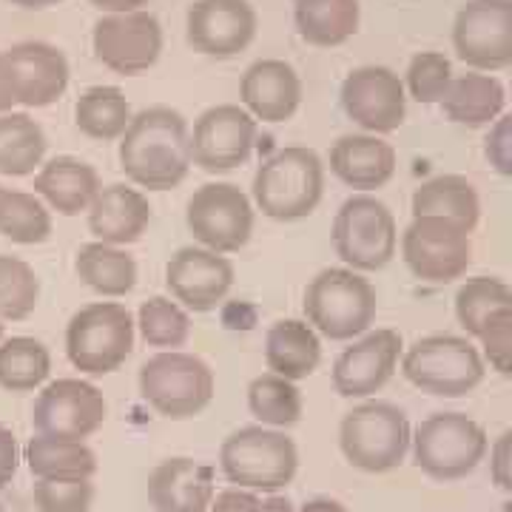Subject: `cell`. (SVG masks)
Returning <instances> with one entry per match:
<instances>
[{"mask_svg": "<svg viewBox=\"0 0 512 512\" xmlns=\"http://www.w3.org/2000/svg\"><path fill=\"white\" fill-rule=\"evenodd\" d=\"M3 57L12 72L18 106H26V109L52 106L69 89V74H72L69 60L52 43L23 40L12 49H6Z\"/></svg>", "mask_w": 512, "mask_h": 512, "instance_id": "cell-21", "label": "cell"}, {"mask_svg": "<svg viewBox=\"0 0 512 512\" xmlns=\"http://www.w3.org/2000/svg\"><path fill=\"white\" fill-rule=\"evenodd\" d=\"M52 373V353L32 336L0 342V387L9 393H32Z\"/></svg>", "mask_w": 512, "mask_h": 512, "instance_id": "cell-35", "label": "cell"}, {"mask_svg": "<svg viewBox=\"0 0 512 512\" xmlns=\"http://www.w3.org/2000/svg\"><path fill=\"white\" fill-rule=\"evenodd\" d=\"M220 467L239 490L279 493L299 470V450L276 427H242L222 441Z\"/></svg>", "mask_w": 512, "mask_h": 512, "instance_id": "cell-5", "label": "cell"}, {"mask_svg": "<svg viewBox=\"0 0 512 512\" xmlns=\"http://www.w3.org/2000/svg\"><path fill=\"white\" fill-rule=\"evenodd\" d=\"M0 512H3V507H0Z\"/></svg>", "mask_w": 512, "mask_h": 512, "instance_id": "cell-56", "label": "cell"}, {"mask_svg": "<svg viewBox=\"0 0 512 512\" xmlns=\"http://www.w3.org/2000/svg\"><path fill=\"white\" fill-rule=\"evenodd\" d=\"M131 106H128L126 94L117 86H92L77 97L74 106V123L77 128L100 143L120 140L123 131L131 123Z\"/></svg>", "mask_w": 512, "mask_h": 512, "instance_id": "cell-33", "label": "cell"}, {"mask_svg": "<svg viewBox=\"0 0 512 512\" xmlns=\"http://www.w3.org/2000/svg\"><path fill=\"white\" fill-rule=\"evenodd\" d=\"M504 512H512V504H504Z\"/></svg>", "mask_w": 512, "mask_h": 512, "instance_id": "cell-54", "label": "cell"}, {"mask_svg": "<svg viewBox=\"0 0 512 512\" xmlns=\"http://www.w3.org/2000/svg\"><path fill=\"white\" fill-rule=\"evenodd\" d=\"M262 512H293V504L288 495L268 493V498H262Z\"/></svg>", "mask_w": 512, "mask_h": 512, "instance_id": "cell-51", "label": "cell"}, {"mask_svg": "<svg viewBox=\"0 0 512 512\" xmlns=\"http://www.w3.org/2000/svg\"><path fill=\"white\" fill-rule=\"evenodd\" d=\"M305 322L330 342H350L376 322L379 296L370 279L350 268H325L305 288Z\"/></svg>", "mask_w": 512, "mask_h": 512, "instance_id": "cell-3", "label": "cell"}, {"mask_svg": "<svg viewBox=\"0 0 512 512\" xmlns=\"http://www.w3.org/2000/svg\"><path fill=\"white\" fill-rule=\"evenodd\" d=\"M504 308H512V291L498 276H473L456 293V319L470 336H478L481 325Z\"/></svg>", "mask_w": 512, "mask_h": 512, "instance_id": "cell-38", "label": "cell"}, {"mask_svg": "<svg viewBox=\"0 0 512 512\" xmlns=\"http://www.w3.org/2000/svg\"><path fill=\"white\" fill-rule=\"evenodd\" d=\"M46 134L26 111L0 114V174L26 177L35 174L46 157Z\"/></svg>", "mask_w": 512, "mask_h": 512, "instance_id": "cell-32", "label": "cell"}, {"mask_svg": "<svg viewBox=\"0 0 512 512\" xmlns=\"http://www.w3.org/2000/svg\"><path fill=\"white\" fill-rule=\"evenodd\" d=\"M256 146V120L237 103L205 109L188 134L191 165L208 174H225L251 160Z\"/></svg>", "mask_w": 512, "mask_h": 512, "instance_id": "cell-15", "label": "cell"}, {"mask_svg": "<svg viewBox=\"0 0 512 512\" xmlns=\"http://www.w3.org/2000/svg\"><path fill=\"white\" fill-rule=\"evenodd\" d=\"M293 512H348V507L342 501H336V498H311Z\"/></svg>", "mask_w": 512, "mask_h": 512, "instance_id": "cell-50", "label": "cell"}, {"mask_svg": "<svg viewBox=\"0 0 512 512\" xmlns=\"http://www.w3.org/2000/svg\"><path fill=\"white\" fill-rule=\"evenodd\" d=\"M490 476L495 487L510 493L512 490V430H504L490 447Z\"/></svg>", "mask_w": 512, "mask_h": 512, "instance_id": "cell-45", "label": "cell"}, {"mask_svg": "<svg viewBox=\"0 0 512 512\" xmlns=\"http://www.w3.org/2000/svg\"><path fill=\"white\" fill-rule=\"evenodd\" d=\"M453 80V63L441 52H419L407 66V92L424 106L441 103Z\"/></svg>", "mask_w": 512, "mask_h": 512, "instance_id": "cell-41", "label": "cell"}, {"mask_svg": "<svg viewBox=\"0 0 512 512\" xmlns=\"http://www.w3.org/2000/svg\"><path fill=\"white\" fill-rule=\"evenodd\" d=\"M481 342V359L490 362V365L501 373V376H510L512 373V308L493 313L476 336Z\"/></svg>", "mask_w": 512, "mask_h": 512, "instance_id": "cell-43", "label": "cell"}, {"mask_svg": "<svg viewBox=\"0 0 512 512\" xmlns=\"http://www.w3.org/2000/svg\"><path fill=\"white\" fill-rule=\"evenodd\" d=\"M484 157L490 160L498 174L510 177L512 174V117L501 114L490 128L487 140H484Z\"/></svg>", "mask_w": 512, "mask_h": 512, "instance_id": "cell-44", "label": "cell"}, {"mask_svg": "<svg viewBox=\"0 0 512 512\" xmlns=\"http://www.w3.org/2000/svg\"><path fill=\"white\" fill-rule=\"evenodd\" d=\"M188 120L171 106L137 111L120 137V168L148 191H171L191 171Z\"/></svg>", "mask_w": 512, "mask_h": 512, "instance_id": "cell-1", "label": "cell"}, {"mask_svg": "<svg viewBox=\"0 0 512 512\" xmlns=\"http://www.w3.org/2000/svg\"><path fill=\"white\" fill-rule=\"evenodd\" d=\"M92 504V478H37V512H89Z\"/></svg>", "mask_w": 512, "mask_h": 512, "instance_id": "cell-42", "label": "cell"}, {"mask_svg": "<svg viewBox=\"0 0 512 512\" xmlns=\"http://www.w3.org/2000/svg\"><path fill=\"white\" fill-rule=\"evenodd\" d=\"M12 6H20V9H49V6H57L60 0H9Z\"/></svg>", "mask_w": 512, "mask_h": 512, "instance_id": "cell-52", "label": "cell"}, {"mask_svg": "<svg viewBox=\"0 0 512 512\" xmlns=\"http://www.w3.org/2000/svg\"><path fill=\"white\" fill-rule=\"evenodd\" d=\"M402 333L393 328L367 330L333 362V390L342 399H370L393 379L402 359Z\"/></svg>", "mask_w": 512, "mask_h": 512, "instance_id": "cell-17", "label": "cell"}, {"mask_svg": "<svg viewBox=\"0 0 512 512\" xmlns=\"http://www.w3.org/2000/svg\"><path fill=\"white\" fill-rule=\"evenodd\" d=\"M92 46L97 60L111 72L134 77L148 72L163 52V26L151 12L103 15L94 23Z\"/></svg>", "mask_w": 512, "mask_h": 512, "instance_id": "cell-16", "label": "cell"}, {"mask_svg": "<svg viewBox=\"0 0 512 512\" xmlns=\"http://www.w3.org/2000/svg\"><path fill=\"white\" fill-rule=\"evenodd\" d=\"M439 106L458 126L484 128L504 114L507 92L493 74L467 72L450 80V89L444 92Z\"/></svg>", "mask_w": 512, "mask_h": 512, "instance_id": "cell-28", "label": "cell"}, {"mask_svg": "<svg viewBox=\"0 0 512 512\" xmlns=\"http://www.w3.org/2000/svg\"><path fill=\"white\" fill-rule=\"evenodd\" d=\"M26 464L35 478H92L97 456L86 441L35 436L26 444Z\"/></svg>", "mask_w": 512, "mask_h": 512, "instance_id": "cell-34", "label": "cell"}, {"mask_svg": "<svg viewBox=\"0 0 512 512\" xmlns=\"http://www.w3.org/2000/svg\"><path fill=\"white\" fill-rule=\"evenodd\" d=\"M214 390V370L194 353L160 350L140 367V396L163 419L183 421L200 416L214 399Z\"/></svg>", "mask_w": 512, "mask_h": 512, "instance_id": "cell-8", "label": "cell"}, {"mask_svg": "<svg viewBox=\"0 0 512 512\" xmlns=\"http://www.w3.org/2000/svg\"><path fill=\"white\" fill-rule=\"evenodd\" d=\"M0 237L18 245H40L52 237V211L37 194L0 191Z\"/></svg>", "mask_w": 512, "mask_h": 512, "instance_id": "cell-37", "label": "cell"}, {"mask_svg": "<svg viewBox=\"0 0 512 512\" xmlns=\"http://www.w3.org/2000/svg\"><path fill=\"white\" fill-rule=\"evenodd\" d=\"M487 433L467 413H433L410 433L413 464L433 481L467 478L487 456Z\"/></svg>", "mask_w": 512, "mask_h": 512, "instance_id": "cell-6", "label": "cell"}, {"mask_svg": "<svg viewBox=\"0 0 512 512\" xmlns=\"http://www.w3.org/2000/svg\"><path fill=\"white\" fill-rule=\"evenodd\" d=\"M165 285L185 311L211 313L234 288V265L225 254L202 245H188L168 259Z\"/></svg>", "mask_w": 512, "mask_h": 512, "instance_id": "cell-20", "label": "cell"}, {"mask_svg": "<svg viewBox=\"0 0 512 512\" xmlns=\"http://www.w3.org/2000/svg\"><path fill=\"white\" fill-rule=\"evenodd\" d=\"M134 328L140 330V336L151 348L177 350L191 336V319L183 305L171 302L168 296H151L140 305Z\"/></svg>", "mask_w": 512, "mask_h": 512, "instance_id": "cell-39", "label": "cell"}, {"mask_svg": "<svg viewBox=\"0 0 512 512\" xmlns=\"http://www.w3.org/2000/svg\"><path fill=\"white\" fill-rule=\"evenodd\" d=\"M402 259L421 282L447 285L467 274L473 262V239L456 222L413 217L402 234Z\"/></svg>", "mask_w": 512, "mask_h": 512, "instance_id": "cell-12", "label": "cell"}, {"mask_svg": "<svg viewBox=\"0 0 512 512\" xmlns=\"http://www.w3.org/2000/svg\"><path fill=\"white\" fill-rule=\"evenodd\" d=\"M211 512H262V498L259 493H251V490H222L220 495H214L211 501Z\"/></svg>", "mask_w": 512, "mask_h": 512, "instance_id": "cell-46", "label": "cell"}, {"mask_svg": "<svg viewBox=\"0 0 512 512\" xmlns=\"http://www.w3.org/2000/svg\"><path fill=\"white\" fill-rule=\"evenodd\" d=\"M399 225L393 211L373 194H353L333 220V248L350 271L370 274L393 262Z\"/></svg>", "mask_w": 512, "mask_h": 512, "instance_id": "cell-10", "label": "cell"}, {"mask_svg": "<svg viewBox=\"0 0 512 512\" xmlns=\"http://www.w3.org/2000/svg\"><path fill=\"white\" fill-rule=\"evenodd\" d=\"M20 464V450H18V439L9 427L0 424V490L15 478Z\"/></svg>", "mask_w": 512, "mask_h": 512, "instance_id": "cell-47", "label": "cell"}, {"mask_svg": "<svg viewBox=\"0 0 512 512\" xmlns=\"http://www.w3.org/2000/svg\"><path fill=\"white\" fill-rule=\"evenodd\" d=\"M109 416L106 396L100 387L83 379H57L37 393L32 407V427L37 436L86 441Z\"/></svg>", "mask_w": 512, "mask_h": 512, "instance_id": "cell-13", "label": "cell"}, {"mask_svg": "<svg viewBox=\"0 0 512 512\" xmlns=\"http://www.w3.org/2000/svg\"><path fill=\"white\" fill-rule=\"evenodd\" d=\"M185 225L202 248L237 254L254 234V202L239 185L208 183L191 194Z\"/></svg>", "mask_w": 512, "mask_h": 512, "instance_id": "cell-11", "label": "cell"}, {"mask_svg": "<svg viewBox=\"0 0 512 512\" xmlns=\"http://www.w3.org/2000/svg\"><path fill=\"white\" fill-rule=\"evenodd\" d=\"M413 217H439L456 222L467 234L476 231L481 220V200L476 185L458 174H439L421 183L413 194Z\"/></svg>", "mask_w": 512, "mask_h": 512, "instance_id": "cell-29", "label": "cell"}, {"mask_svg": "<svg viewBox=\"0 0 512 512\" xmlns=\"http://www.w3.org/2000/svg\"><path fill=\"white\" fill-rule=\"evenodd\" d=\"M18 106V94H15V83H12V72H9V63L0 52V114L12 111Z\"/></svg>", "mask_w": 512, "mask_h": 512, "instance_id": "cell-48", "label": "cell"}, {"mask_svg": "<svg viewBox=\"0 0 512 512\" xmlns=\"http://www.w3.org/2000/svg\"><path fill=\"white\" fill-rule=\"evenodd\" d=\"M134 316L120 302H94L66 328V356L86 376H109L134 350Z\"/></svg>", "mask_w": 512, "mask_h": 512, "instance_id": "cell-9", "label": "cell"}, {"mask_svg": "<svg viewBox=\"0 0 512 512\" xmlns=\"http://www.w3.org/2000/svg\"><path fill=\"white\" fill-rule=\"evenodd\" d=\"M248 410L256 421H262L265 427H293L302 419V390L296 382L276 376V373H262L254 382L248 384Z\"/></svg>", "mask_w": 512, "mask_h": 512, "instance_id": "cell-36", "label": "cell"}, {"mask_svg": "<svg viewBox=\"0 0 512 512\" xmlns=\"http://www.w3.org/2000/svg\"><path fill=\"white\" fill-rule=\"evenodd\" d=\"M342 109L367 134H393L407 117V94L399 74L387 66H359L342 83Z\"/></svg>", "mask_w": 512, "mask_h": 512, "instance_id": "cell-18", "label": "cell"}, {"mask_svg": "<svg viewBox=\"0 0 512 512\" xmlns=\"http://www.w3.org/2000/svg\"><path fill=\"white\" fill-rule=\"evenodd\" d=\"M74 271L89 285L94 293L120 299L134 291L137 285V262L120 245H106V242H89L74 256Z\"/></svg>", "mask_w": 512, "mask_h": 512, "instance_id": "cell-31", "label": "cell"}, {"mask_svg": "<svg viewBox=\"0 0 512 512\" xmlns=\"http://www.w3.org/2000/svg\"><path fill=\"white\" fill-rule=\"evenodd\" d=\"M0 191H3V185H0Z\"/></svg>", "mask_w": 512, "mask_h": 512, "instance_id": "cell-55", "label": "cell"}, {"mask_svg": "<svg viewBox=\"0 0 512 512\" xmlns=\"http://www.w3.org/2000/svg\"><path fill=\"white\" fill-rule=\"evenodd\" d=\"M410 419L390 402H362L345 413L339 424V447L350 467L362 473H390L410 453Z\"/></svg>", "mask_w": 512, "mask_h": 512, "instance_id": "cell-4", "label": "cell"}, {"mask_svg": "<svg viewBox=\"0 0 512 512\" xmlns=\"http://www.w3.org/2000/svg\"><path fill=\"white\" fill-rule=\"evenodd\" d=\"M242 109L262 123H288L302 103V80L285 60H256L239 83Z\"/></svg>", "mask_w": 512, "mask_h": 512, "instance_id": "cell-22", "label": "cell"}, {"mask_svg": "<svg viewBox=\"0 0 512 512\" xmlns=\"http://www.w3.org/2000/svg\"><path fill=\"white\" fill-rule=\"evenodd\" d=\"M86 214L94 239L120 248L137 242L151 225V205L146 194L126 183L103 185Z\"/></svg>", "mask_w": 512, "mask_h": 512, "instance_id": "cell-24", "label": "cell"}, {"mask_svg": "<svg viewBox=\"0 0 512 512\" xmlns=\"http://www.w3.org/2000/svg\"><path fill=\"white\" fill-rule=\"evenodd\" d=\"M293 20L299 37L319 49L342 46L359 32V0H293Z\"/></svg>", "mask_w": 512, "mask_h": 512, "instance_id": "cell-30", "label": "cell"}, {"mask_svg": "<svg viewBox=\"0 0 512 512\" xmlns=\"http://www.w3.org/2000/svg\"><path fill=\"white\" fill-rule=\"evenodd\" d=\"M481 350L464 336H424L404 350L402 373L421 393L439 399H461L484 382Z\"/></svg>", "mask_w": 512, "mask_h": 512, "instance_id": "cell-7", "label": "cell"}, {"mask_svg": "<svg viewBox=\"0 0 512 512\" xmlns=\"http://www.w3.org/2000/svg\"><path fill=\"white\" fill-rule=\"evenodd\" d=\"M106 15H123V12H137L140 6H146L148 0H89Z\"/></svg>", "mask_w": 512, "mask_h": 512, "instance_id": "cell-49", "label": "cell"}, {"mask_svg": "<svg viewBox=\"0 0 512 512\" xmlns=\"http://www.w3.org/2000/svg\"><path fill=\"white\" fill-rule=\"evenodd\" d=\"M32 188L49 208H55L57 214L80 217L89 211V205L103 185H100V174L94 165L80 157H72V154H60V157H52L49 163L40 165Z\"/></svg>", "mask_w": 512, "mask_h": 512, "instance_id": "cell-26", "label": "cell"}, {"mask_svg": "<svg viewBox=\"0 0 512 512\" xmlns=\"http://www.w3.org/2000/svg\"><path fill=\"white\" fill-rule=\"evenodd\" d=\"M453 49L473 72L512 63V0H467L453 20Z\"/></svg>", "mask_w": 512, "mask_h": 512, "instance_id": "cell-14", "label": "cell"}, {"mask_svg": "<svg viewBox=\"0 0 512 512\" xmlns=\"http://www.w3.org/2000/svg\"><path fill=\"white\" fill-rule=\"evenodd\" d=\"M40 302V279L29 262L0 254V319L20 322L32 316Z\"/></svg>", "mask_w": 512, "mask_h": 512, "instance_id": "cell-40", "label": "cell"}, {"mask_svg": "<svg viewBox=\"0 0 512 512\" xmlns=\"http://www.w3.org/2000/svg\"><path fill=\"white\" fill-rule=\"evenodd\" d=\"M259 18L251 0H194L185 18V35L194 52L205 57L242 55L254 43Z\"/></svg>", "mask_w": 512, "mask_h": 512, "instance_id": "cell-19", "label": "cell"}, {"mask_svg": "<svg viewBox=\"0 0 512 512\" xmlns=\"http://www.w3.org/2000/svg\"><path fill=\"white\" fill-rule=\"evenodd\" d=\"M148 501L157 512H208L214 470L194 458H165L148 476Z\"/></svg>", "mask_w": 512, "mask_h": 512, "instance_id": "cell-23", "label": "cell"}, {"mask_svg": "<svg viewBox=\"0 0 512 512\" xmlns=\"http://www.w3.org/2000/svg\"><path fill=\"white\" fill-rule=\"evenodd\" d=\"M322 362L319 333L305 319H279L265 336V365L276 376L302 382Z\"/></svg>", "mask_w": 512, "mask_h": 512, "instance_id": "cell-27", "label": "cell"}, {"mask_svg": "<svg viewBox=\"0 0 512 512\" xmlns=\"http://www.w3.org/2000/svg\"><path fill=\"white\" fill-rule=\"evenodd\" d=\"M0 342H3V319H0Z\"/></svg>", "mask_w": 512, "mask_h": 512, "instance_id": "cell-53", "label": "cell"}, {"mask_svg": "<svg viewBox=\"0 0 512 512\" xmlns=\"http://www.w3.org/2000/svg\"><path fill=\"white\" fill-rule=\"evenodd\" d=\"M254 205L276 222L311 217L325 194V163L308 146L274 151L256 168Z\"/></svg>", "mask_w": 512, "mask_h": 512, "instance_id": "cell-2", "label": "cell"}, {"mask_svg": "<svg viewBox=\"0 0 512 512\" xmlns=\"http://www.w3.org/2000/svg\"><path fill=\"white\" fill-rule=\"evenodd\" d=\"M330 171L359 194L379 191L396 174V148L376 134H345L330 146Z\"/></svg>", "mask_w": 512, "mask_h": 512, "instance_id": "cell-25", "label": "cell"}]
</instances>
